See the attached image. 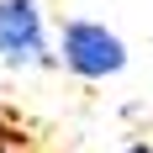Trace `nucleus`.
<instances>
[{
	"label": "nucleus",
	"instance_id": "7ed1b4c3",
	"mask_svg": "<svg viewBox=\"0 0 153 153\" xmlns=\"http://www.w3.org/2000/svg\"><path fill=\"white\" fill-rule=\"evenodd\" d=\"M0 153H5V148H0Z\"/></svg>",
	"mask_w": 153,
	"mask_h": 153
},
{
	"label": "nucleus",
	"instance_id": "f03ea898",
	"mask_svg": "<svg viewBox=\"0 0 153 153\" xmlns=\"http://www.w3.org/2000/svg\"><path fill=\"white\" fill-rule=\"evenodd\" d=\"M0 58L5 63H42V16L32 0H0Z\"/></svg>",
	"mask_w": 153,
	"mask_h": 153
},
{
	"label": "nucleus",
	"instance_id": "f257e3e1",
	"mask_svg": "<svg viewBox=\"0 0 153 153\" xmlns=\"http://www.w3.org/2000/svg\"><path fill=\"white\" fill-rule=\"evenodd\" d=\"M63 63L85 79H100V74H116L127 63L122 42L111 37L106 27H95V21H74V27L63 32Z\"/></svg>",
	"mask_w": 153,
	"mask_h": 153
}]
</instances>
